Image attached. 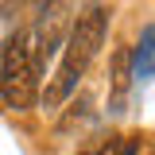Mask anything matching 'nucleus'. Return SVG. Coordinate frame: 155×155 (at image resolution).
<instances>
[{
	"label": "nucleus",
	"instance_id": "1",
	"mask_svg": "<svg viewBox=\"0 0 155 155\" xmlns=\"http://www.w3.org/2000/svg\"><path fill=\"white\" fill-rule=\"evenodd\" d=\"M105 35H109V8L93 4V8H85V12L74 19V27H70V35H66V54H62L54 78H51V85H47V93H43V105H47V109H58V105L78 89V81L85 78L89 62H93L97 51L105 47Z\"/></svg>",
	"mask_w": 155,
	"mask_h": 155
},
{
	"label": "nucleus",
	"instance_id": "2",
	"mask_svg": "<svg viewBox=\"0 0 155 155\" xmlns=\"http://www.w3.org/2000/svg\"><path fill=\"white\" fill-rule=\"evenodd\" d=\"M0 97L16 113L31 109L39 97V70H35V58H31L27 31H16L4 43V54H0Z\"/></svg>",
	"mask_w": 155,
	"mask_h": 155
},
{
	"label": "nucleus",
	"instance_id": "3",
	"mask_svg": "<svg viewBox=\"0 0 155 155\" xmlns=\"http://www.w3.org/2000/svg\"><path fill=\"white\" fill-rule=\"evenodd\" d=\"M27 43H31V58H35V70L43 74V66L54 58L58 47H66V8L62 4H51L39 23L27 31Z\"/></svg>",
	"mask_w": 155,
	"mask_h": 155
},
{
	"label": "nucleus",
	"instance_id": "4",
	"mask_svg": "<svg viewBox=\"0 0 155 155\" xmlns=\"http://www.w3.org/2000/svg\"><path fill=\"white\" fill-rule=\"evenodd\" d=\"M132 51L128 47H120L113 54V74H109V89H113V113H120V105H124V93H128V85H132Z\"/></svg>",
	"mask_w": 155,
	"mask_h": 155
},
{
	"label": "nucleus",
	"instance_id": "5",
	"mask_svg": "<svg viewBox=\"0 0 155 155\" xmlns=\"http://www.w3.org/2000/svg\"><path fill=\"white\" fill-rule=\"evenodd\" d=\"M151 74H155V27H143L140 47L132 54V78L136 81H147Z\"/></svg>",
	"mask_w": 155,
	"mask_h": 155
},
{
	"label": "nucleus",
	"instance_id": "6",
	"mask_svg": "<svg viewBox=\"0 0 155 155\" xmlns=\"http://www.w3.org/2000/svg\"><path fill=\"white\" fill-rule=\"evenodd\" d=\"M81 155H120V143L116 140H105V143H97L93 151H81Z\"/></svg>",
	"mask_w": 155,
	"mask_h": 155
},
{
	"label": "nucleus",
	"instance_id": "7",
	"mask_svg": "<svg viewBox=\"0 0 155 155\" xmlns=\"http://www.w3.org/2000/svg\"><path fill=\"white\" fill-rule=\"evenodd\" d=\"M120 155H136V143H124V147H120Z\"/></svg>",
	"mask_w": 155,
	"mask_h": 155
}]
</instances>
